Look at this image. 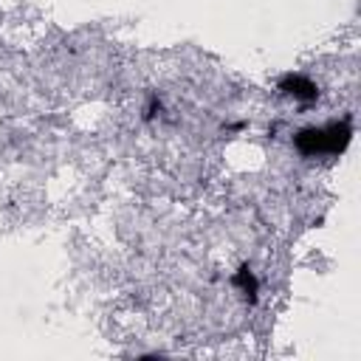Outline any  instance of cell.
I'll list each match as a JSON object with an SVG mask.
<instances>
[{
  "instance_id": "3",
  "label": "cell",
  "mask_w": 361,
  "mask_h": 361,
  "mask_svg": "<svg viewBox=\"0 0 361 361\" xmlns=\"http://www.w3.org/2000/svg\"><path fill=\"white\" fill-rule=\"evenodd\" d=\"M231 282H234V288L248 299V302H254L257 299V290H259V285H257V276H254V271L248 268V265H243L234 276H231Z\"/></svg>"
},
{
  "instance_id": "2",
  "label": "cell",
  "mask_w": 361,
  "mask_h": 361,
  "mask_svg": "<svg viewBox=\"0 0 361 361\" xmlns=\"http://www.w3.org/2000/svg\"><path fill=\"white\" fill-rule=\"evenodd\" d=\"M279 90H282L285 96L299 99V102H313V99L319 96V87H316L307 76H299V73L282 76V79H279Z\"/></svg>"
},
{
  "instance_id": "1",
  "label": "cell",
  "mask_w": 361,
  "mask_h": 361,
  "mask_svg": "<svg viewBox=\"0 0 361 361\" xmlns=\"http://www.w3.org/2000/svg\"><path fill=\"white\" fill-rule=\"evenodd\" d=\"M350 121H336V124H327V127H310V130H302L293 144L302 155H336L347 147L350 141Z\"/></svg>"
}]
</instances>
